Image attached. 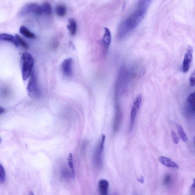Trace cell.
Here are the masks:
<instances>
[{
  "label": "cell",
  "mask_w": 195,
  "mask_h": 195,
  "mask_svg": "<svg viewBox=\"0 0 195 195\" xmlns=\"http://www.w3.org/2000/svg\"><path fill=\"white\" fill-rule=\"evenodd\" d=\"M77 24L76 21L73 19H70L68 20V24L67 25V28L72 36H74L76 33Z\"/></svg>",
  "instance_id": "cell-13"
},
{
  "label": "cell",
  "mask_w": 195,
  "mask_h": 195,
  "mask_svg": "<svg viewBox=\"0 0 195 195\" xmlns=\"http://www.w3.org/2000/svg\"><path fill=\"white\" fill-rule=\"evenodd\" d=\"M151 1H139L135 9L120 24L117 32V37L121 40L126 37L142 22L148 11Z\"/></svg>",
  "instance_id": "cell-1"
},
{
  "label": "cell",
  "mask_w": 195,
  "mask_h": 195,
  "mask_svg": "<svg viewBox=\"0 0 195 195\" xmlns=\"http://www.w3.org/2000/svg\"><path fill=\"white\" fill-rule=\"evenodd\" d=\"M195 99L194 92L190 94L187 99L188 105H189V107H190L191 110L193 112H195Z\"/></svg>",
  "instance_id": "cell-16"
},
{
  "label": "cell",
  "mask_w": 195,
  "mask_h": 195,
  "mask_svg": "<svg viewBox=\"0 0 195 195\" xmlns=\"http://www.w3.org/2000/svg\"><path fill=\"white\" fill-rule=\"evenodd\" d=\"M5 112V109L2 107L0 106V115L4 113Z\"/></svg>",
  "instance_id": "cell-27"
},
{
  "label": "cell",
  "mask_w": 195,
  "mask_h": 195,
  "mask_svg": "<svg viewBox=\"0 0 195 195\" xmlns=\"http://www.w3.org/2000/svg\"><path fill=\"white\" fill-rule=\"evenodd\" d=\"M27 90L28 94L34 98H38L41 96V91L40 90L37 80L34 72H32L30 79L28 83Z\"/></svg>",
  "instance_id": "cell-3"
},
{
  "label": "cell",
  "mask_w": 195,
  "mask_h": 195,
  "mask_svg": "<svg viewBox=\"0 0 195 195\" xmlns=\"http://www.w3.org/2000/svg\"><path fill=\"white\" fill-rule=\"evenodd\" d=\"M172 178L171 175L167 174L165 176L163 180V184L166 186H169L171 183Z\"/></svg>",
  "instance_id": "cell-22"
},
{
  "label": "cell",
  "mask_w": 195,
  "mask_h": 195,
  "mask_svg": "<svg viewBox=\"0 0 195 195\" xmlns=\"http://www.w3.org/2000/svg\"><path fill=\"white\" fill-rule=\"evenodd\" d=\"M142 96L141 95H139L135 98L134 102L130 115V121L129 124V131L131 132L133 130L134 125L136 114L140 108V105L142 101Z\"/></svg>",
  "instance_id": "cell-5"
},
{
  "label": "cell",
  "mask_w": 195,
  "mask_h": 195,
  "mask_svg": "<svg viewBox=\"0 0 195 195\" xmlns=\"http://www.w3.org/2000/svg\"><path fill=\"white\" fill-rule=\"evenodd\" d=\"M138 180L141 183H143L144 182V179L143 176L140 177V178H138Z\"/></svg>",
  "instance_id": "cell-26"
},
{
  "label": "cell",
  "mask_w": 195,
  "mask_h": 195,
  "mask_svg": "<svg viewBox=\"0 0 195 195\" xmlns=\"http://www.w3.org/2000/svg\"><path fill=\"white\" fill-rule=\"evenodd\" d=\"M171 135L173 143L175 144H178L179 142V139L176 133L172 131L171 132Z\"/></svg>",
  "instance_id": "cell-23"
},
{
  "label": "cell",
  "mask_w": 195,
  "mask_h": 195,
  "mask_svg": "<svg viewBox=\"0 0 195 195\" xmlns=\"http://www.w3.org/2000/svg\"><path fill=\"white\" fill-rule=\"evenodd\" d=\"M15 37L16 41H17L19 45H20L24 49H28L29 48V45L20 36H19V35L16 34L15 35Z\"/></svg>",
  "instance_id": "cell-19"
},
{
  "label": "cell",
  "mask_w": 195,
  "mask_h": 195,
  "mask_svg": "<svg viewBox=\"0 0 195 195\" xmlns=\"http://www.w3.org/2000/svg\"><path fill=\"white\" fill-rule=\"evenodd\" d=\"M62 175L65 178H69L72 176H73V177H74L72 173H71L68 171H67L66 170L63 171Z\"/></svg>",
  "instance_id": "cell-25"
},
{
  "label": "cell",
  "mask_w": 195,
  "mask_h": 195,
  "mask_svg": "<svg viewBox=\"0 0 195 195\" xmlns=\"http://www.w3.org/2000/svg\"><path fill=\"white\" fill-rule=\"evenodd\" d=\"M34 64V59L31 54L27 52L24 53L21 58V72L24 80L31 76Z\"/></svg>",
  "instance_id": "cell-2"
},
{
  "label": "cell",
  "mask_w": 195,
  "mask_h": 195,
  "mask_svg": "<svg viewBox=\"0 0 195 195\" xmlns=\"http://www.w3.org/2000/svg\"><path fill=\"white\" fill-rule=\"evenodd\" d=\"M1 141H2L1 138H0V143H1Z\"/></svg>",
  "instance_id": "cell-29"
},
{
  "label": "cell",
  "mask_w": 195,
  "mask_h": 195,
  "mask_svg": "<svg viewBox=\"0 0 195 195\" xmlns=\"http://www.w3.org/2000/svg\"><path fill=\"white\" fill-rule=\"evenodd\" d=\"M177 127L178 134L182 140L185 142L187 141L188 136L183 130V127L181 125L178 124L177 125Z\"/></svg>",
  "instance_id": "cell-18"
},
{
  "label": "cell",
  "mask_w": 195,
  "mask_h": 195,
  "mask_svg": "<svg viewBox=\"0 0 195 195\" xmlns=\"http://www.w3.org/2000/svg\"><path fill=\"white\" fill-rule=\"evenodd\" d=\"M158 161L162 164L168 167L176 168V169L179 168V166L176 163L173 161L171 158H167L166 157L163 156L160 157L158 158Z\"/></svg>",
  "instance_id": "cell-10"
},
{
  "label": "cell",
  "mask_w": 195,
  "mask_h": 195,
  "mask_svg": "<svg viewBox=\"0 0 195 195\" xmlns=\"http://www.w3.org/2000/svg\"><path fill=\"white\" fill-rule=\"evenodd\" d=\"M67 8L63 5L59 4L56 6L55 11L58 16L60 17H63L67 14Z\"/></svg>",
  "instance_id": "cell-15"
},
{
  "label": "cell",
  "mask_w": 195,
  "mask_h": 195,
  "mask_svg": "<svg viewBox=\"0 0 195 195\" xmlns=\"http://www.w3.org/2000/svg\"><path fill=\"white\" fill-rule=\"evenodd\" d=\"M31 13L37 15L43 14L42 6L35 3L26 4L21 9L20 14L21 15H24Z\"/></svg>",
  "instance_id": "cell-6"
},
{
  "label": "cell",
  "mask_w": 195,
  "mask_h": 195,
  "mask_svg": "<svg viewBox=\"0 0 195 195\" xmlns=\"http://www.w3.org/2000/svg\"><path fill=\"white\" fill-rule=\"evenodd\" d=\"M20 32L25 37L30 39H35L36 38L35 35L33 33L26 28L25 26H22L20 28Z\"/></svg>",
  "instance_id": "cell-14"
},
{
  "label": "cell",
  "mask_w": 195,
  "mask_h": 195,
  "mask_svg": "<svg viewBox=\"0 0 195 195\" xmlns=\"http://www.w3.org/2000/svg\"><path fill=\"white\" fill-rule=\"evenodd\" d=\"M43 14H46L48 15L52 14V9L51 4L49 3L46 2L43 3L42 6Z\"/></svg>",
  "instance_id": "cell-17"
},
{
  "label": "cell",
  "mask_w": 195,
  "mask_h": 195,
  "mask_svg": "<svg viewBox=\"0 0 195 195\" xmlns=\"http://www.w3.org/2000/svg\"><path fill=\"white\" fill-rule=\"evenodd\" d=\"M190 84L191 87H194L195 85V71L192 73L190 77Z\"/></svg>",
  "instance_id": "cell-24"
},
{
  "label": "cell",
  "mask_w": 195,
  "mask_h": 195,
  "mask_svg": "<svg viewBox=\"0 0 195 195\" xmlns=\"http://www.w3.org/2000/svg\"><path fill=\"white\" fill-rule=\"evenodd\" d=\"M6 180V172L4 167L0 163V183H4Z\"/></svg>",
  "instance_id": "cell-20"
},
{
  "label": "cell",
  "mask_w": 195,
  "mask_h": 195,
  "mask_svg": "<svg viewBox=\"0 0 195 195\" xmlns=\"http://www.w3.org/2000/svg\"><path fill=\"white\" fill-rule=\"evenodd\" d=\"M105 135H102L100 141L99 142L94 152V161L97 167H100L102 164V153H103L104 146H105Z\"/></svg>",
  "instance_id": "cell-4"
},
{
  "label": "cell",
  "mask_w": 195,
  "mask_h": 195,
  "mask_svg": "<svg viewBox=\"0 0 195 195\" xmlns=\"http://www.w3.org/2000/svg\"><path fill=\"white\" fill-rule=\"evenodd\" d=\"M73 60L71 58L64 59L61 64V70L66 76L70 77L73 74Z\"/></svg>",
  "instance_id": "cell-8"
},
{
  "label": "cell",
  "mask_w": 195,
  "mask_h": 195,
  "mask_svg": "<svg viewBox=\"0 0 195 195\" xmlns=\"http://www.w3.org/2000/svg\"><path fill=\"white\" fill-rule=\"evenodd\" d=\"M29 195H34V194L32 192H30L29 193Z\"/></svg>",
  "instance_id": "cell-28"
},
{
  "label": "cell",
  "mask_w": 195,
  "mask_h": 195,
  "mask_svg": "<svg viewBox=\"0 0 195 195\" xmlns=\"http://www.w3.org/2000/svg\"><path fill=\"white\" fill-rule=\"evenodd\" d=\"M68 163L69 167H70L72 173L74 176V170L73 165V158H72V153L69 154L68 157Z\"/></svg>",
  "instance_id": "cell-21"
},
{
  "label": "cell",
  "mask_w": 195,
  "mask_h": 195,
  "mask_svg": "<svg viewBox=\"0 0 195 195\" xmlns=\"http://www.w3.org/2000/svg\"><path fill=\"white\" fill-rule=\"evenodd\" d=\"M111 34L110 30L107 28H104V33L102 40V43L104 48L107 50L111 42Z\"/></svg>",
  "instance_id": "cell-9"
},
{
  "label": "cell",
  "mask_w": 195,
  "mask_h": 195,
  "mask_svg": "<svg viewBox=\"0 0 195 195\" xmlns=\"http://www.w3.org/2000/svg\"><path fill=\"white\" fill-rule=\"evenodd\" d=\"M0 41L11 43L16 47H18L19 46L15 37L12 35L6 33L0 34Z\"/></svg>",
  "instance_id": "cell-12"
},
{
  "label": "cell",
  "mask_w": 195,
  "mask_h": 195,
  "mask_svg": "<svg viewBox=\"0 0 195 195\" xmlns=\"http://www.w3.org/2000/svg\"><path fill=\"white\" fill-rule=\"evenodd\" d=\"M193 50L191 46H188L184 59H183L182 70L184 73H186L190 68L193 59Z\"/></svg>",
  "instance_id": "cell-7"
},
{
  "label": "cell",
  "mask_w": 195,
  "mask_h": 195,
  "mask_svg": "<svg viewBox=\"0 0 195 195\" xmlns=\"http://www.w3.org/2000/svg\"><path fill=\"white\" fill-rule=\"evenodd\" d=\"M109 183L106 180L102 179L99 182L98 189L100 195H108Z\"/></svg>",
  "instance_id": "cell-11"
}]
</instances>
